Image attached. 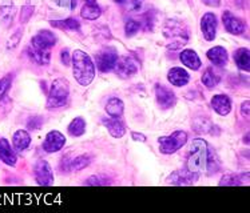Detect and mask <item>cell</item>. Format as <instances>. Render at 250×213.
<instances>
[{"instance_id":"484cf974","label":"cell","mask_w":250,"mask_h":213,"mask_svg":"<svg viewBox=\"0 0 250 213\" xmlns=\"http://www.w3.org/2000/svg\"><path fill=\"white\" fill-rule=\"evenodd\" d=\"M221 161L218 155L213 148L208 147V159H206V171L209 176H213L217 172H220Z\"/></svg>"},{"instance_id":"7dc6e473","label":"cell","mask_w":250,"mask_h":213,"mask_svg":"<svg viewBox=\"0 0 250 213\" xmlns=\"http://www.w3.org/2000/svg\"><path fill=\"white\" fill-rule=\"evenodd\" d=\"M248 139H249V135H246V136H245V140H244V142H246V144L249 142V140H248Z\"/></svg>"},{"instance_id":"3957f363","label":"cell","mask_w":250,"mask_h":213,"mask_svg":"<svg viewBox=\"0 0 250 213\" xmlns=\"http://www.w3.org/2000/svg\"><path fill=\"white\" fill-rule=\"evenodd\" d=\"M209 144L204 139H194L189 147L186 168L190 172L201 175L206 171V159H208Z\"/></svg>"},{"instance_id":"d6986e66","label":"cell","mask_w":250,"mask_h":213,"mask_svg":"<svg viewBox=\"0 0 250 213\" xmlns=\"http://www.w3.org/2000/svg\"><path fill=\"white\" fill-rule=\"evenodd\" d=\"M27 53L39 66H47L51 60V50H44V48H39V47H34L30 44L27 48Z\"/></svg>"},{"instance_id":"ab89813d","label":"cell","mask_w":250,"mask_h":213,"mask_svg":"<svg viewBox=\"0 0 250 213\" xmlns=\"http://www.w3.org/2000/svg\"><path fill=\"white\" fill-rule=\"evenodd\" d=\"M131 139H133L134 142H146V140H147L143 133H139V132H131Z\"/></svg>"},{"instance_id":"6da1fadb","label":"cell","mask_w":250,"mask_h":213,"mask_svg":"<svg viewBox=\"0 0 250 213\" xmlns=\"http://www.w3.org/2000/svg\"><path fill=\"white\" fill-rule=\"evenodd\" d=\"M71 63L75 80L83 87L90 86L95 77V64L90 55L82 50H75L71 56Z\"/></svg>"},{"instance_id":"30bf717a","label":"cell","mask_w":250,"mask_h":213,"mask_svg":"<svg viewBox=\"0 0 250 213\" xmlns=\"http://www.w3.org/2000/svg\"><path fill=\"white\" fill-rule=\"evenodd\" d=\"M199 175L197 173L190 172L189 169H181V171H175L173 172L166 181L170 185H177V187H186V185H193L198 181Z\"/></svg>"},{"instance_id":"8fae6325","label":"cell","mask_w":250,"mask_h":213,"mask_svg":"<svg viewBox=\"0 0 250 213\" xmlns=\"http://www.w3.org/2000/svg\"><path fill=\"white\" fill-rule=\"evenodd\" d=\"M66 145V136L59 131H50L44 137L43 149L47 153L59 152Z\"/></svg>"},{"instance_id":"4fadbf2b","label":"cell","mask_w":250,"mask_h":213,"mask_svg":"<svg viewBox=\"0 0 250 213\" xmlns=\"http://www.w3.org/2000/svg\"><path fill=\"white\" fill-rule=\"evenodd\" d=\"M56 40L58 39L54 32L48 30H42L31 39L30 44L34 47H39V48H44V50H51L52 47H55Z\"/></svg>"},{"instance_id":"7402d4cb","label":"cell","mask_w":250,"mask_h":213,"mask_svg":"<svg viewBox=\"0 0 250 213\" xmlns=\"http://www.w3.org/2000/svg\"><path fill=\"white\" fill-rule=\"evenodd\" d=\"M102 123L104 124V127L107 128L108 133L115 139H121L126 135V127L119 119H114V117H107L103 119Z\"/></svg>"},{"instance_id":"9a60e30c","label":"cell","mask_w":250,"mask_h":213,"mask_svg":"<svg viewBox=\"0 0 250 213\" xmlns=\"http://www.w3.org/2000/svg\"><path fill=\"white\" fill-rule=\"evenodd\" d=\"M167 80L174 87H185L189 84L190 75L189 72L181 67H173L167 72Z\"/></svg>"},{"instance_id":"8d00e7d4","label":"cell","mask_w":250,"mask_h":213,"mask_svg":"<svg viewBox=\"0 0 250 213\" xmlns=\"http://www.w3.org/2000/svg\"><path fill=\"white\" fill-rule=\"evenodd\" d=\"M43 125V119L41 116H31L27 122V128L31 131H39Z\"/></svg>"},{"instance_id":"277c9868","label":"cell","mask_w":250,"mask_h":213,"mask_svg":"<svg viewBox=\"0 0 250 213\" xmlns=\"http://www.w3.org/2000/svg\"><path fill=\"white\" fill-rule=\"evenodd\" d=\"M70 99V83L64 77H59L52 81L47 96V108L56 109L64 106Z\"/></svg>"},{"instance_id":"9c48e42d","label":"cell","mask_w":250,"mask_h":213,"mask_svg":"<svg viewBox=\"0 0 250 213\" xmlns=\"http://www.w3.org/2000/svg\"><path fill=\"white\" fill-rule=\"evenodd\" d=\"M155 99L161 109H171L177 104V96L171 91V88L164 86V84H157L155 86Z\"/></svg>"},{"instance_id":"52a82bcc","label":"cell","mask_w":250,"mask_h":213,"mask_svg":"<svg viewBox=\"0 0 250 213\" xmlns=\"http://www.w3.org/2000/svg\"><path fill=\"white\" fill-rule=\"evenodd\" d=\"M34 178L38 185L50 187L54 184V173L51 165L46 160H38L34 165Z\"/></svg>"},{"instance_id":"f35d334b","label":"cell","mask_w":250,"mask_h":213,"mask_svg":"<svg viewBox=\"0 0 250 213\" xmlns=\"http://www.w3.org/2000/svg\"><path fill=\"white\" fill-rule=\"evenodd\" d=\"M61 60L62 63L64 64L66 67H68L71 64V55H70V51L64 48V50H62L61 52Z\"/></svg>"},{"instance_id":"d590c367","label":"cell","mask_w":250,"mask_h":213,"mask_svg":"<svg viewBox=\"0 0 250 213\" xmlns=\"http://www.w3.org/2000/svg\"><path fill=\"white\" fill-rule=\"evenodd\" d=\"M34 11L35 8L32 5H23L21 11V24H26L27 21L30 20L32 15H34Z\"/></svg>"},{"instance_id":"4316f807","label":"cell","mask_w":250,"mask_h":213,"mask_svg":"<svg viewBox=\"0 0 250 213\" xmlns=\"http://www.w3.org/2000/svg\"><path fill=\"white\" fill-rule=\"evenodd\" d=\"M234 61L241 71L249 72L250 70V52L249 48H238L234 52Z\"/></svg>"},{"instance_id":"836d02e7","label":"cell","mask_w":250,"mask_h":213,"mask_svg":"<svg viewBox=\"0 0 250 213\" xmlns=\"http://www.w3.org/2000/svg\"><path fill=\"white\" fill-rule=\"evenodd\" d=\"M142 27H141V23L137 20H128L126 23V26H125V32H126V36L127 37H131L134 36L139 30H141Z\"/></svg>"},{"instance_id":"bcb514c9","label":"cell","mask_w":250,"mask_h":213,"mask_svg":"<svg viewBox=\"0 0 250 213\" xmlns=\"http://www.w3.org/2000/svg\"><path fill=\"white\" fill-rule=\"evenodd\" d=\"M115 3H118V4H123V3H126V0H114Z\"/></svg>"},{"instance_id":"d4e9b609","label":"cell","mask_w":250,"mask_h":213,"mask_svg":"<svg viewBox=\"0 0 250 213\" xmlns=\"http://www.w3.org/2000/svg\"><path fill=\"white\" fill-rule=\"evenodd\" d=\"M16 14V8L14 3L11 1H5L0 5V19L4 27H10L14 21V16Z\"/></svg>"},{"instance_id":"f6af8a7d","label":"cell","mask_w":250,"mask_h":213,"mask_svg":"<svg viewBox=\"0 0 250 213\" xmlns=\"http://www.w3.org/2000/svg\"><path fill=\"white\" fill-rule=\"evenodd\" d=\"M86 4H97V0H86Z\"/></svg>"},{"instance_id":"d6a6232c","label":"cell","mask_w":250,"mask_h":213,"mask_svg":"<svg viewBox=\"0 0 250 213\" xmlns=\"http://www.w3.org/2000/svg\"><path fill=\"white\" fill-rule=\"evenodd\" d=\"M111 181L108 180L106 176H102V175H94L91 178H88L83 183V185H87V187H104V185H110Z\"/></svg>"},{"instance_id":"74e56055","label":"cell","mask_w":250,"mask_h":213,"mask_svg":"<svg viewBox=\"0 0 250 213\" xmlns=\"http://www.w3.org/2000/svg\"><path fill=\"white\" fill-rule=\"evenodd\" d=\"M54 3L59 7H63V8L75 10L78 5V0H54Z\"/></svg>"},{"instance_id":"ac0fdd59","label":"cell","mask_w":250,"mask_h":213,"mask_svg":"<svg viewBox=\"0 0 250 213\" xmlns=\"http://www.w3.org/2000/svg\"><path fill=\"white\" fill-rule=\"evenodd\" d=\"M211 106L220 116H228L231 112V99L226 95H214L211 99Z\"/></svg>"},{"instance_id":"2e32d148","label":"cell","mask_w":250,"mask_h":213,"mask_svg":"<svg viewBox=\"0 0 250 213\" xmlns=\"http://www.w3.org/2000/svg\"><path fill=\"white\" fill-rule=\"evenodd\" d=\"M0 160L4 162L5 165H10V167H15L18 162L15 149L11 147L8 140L4 137L0 139Z\"/></svg>"},{"instance_id":"7a4b0ae2","label":"cell","mask_w":250,"mask_h":213,"mask_svg":"<svg viewBox=\"0 0 250 213\" xmlns=\"http://www.w3.org/2000/svg\"><path fill=\"white\" fill-rule=\"evenodd\" d=\"M164 36L167 41L168 50H179L189 43V30L184 21L175 20V19H167L162 27Z\"/></svg>"},{"instance_id":"7bdbcfd3","label":"cell","mask_w":250,"mask_h":213,"mask_svg":"<svg viewBox=\"0 0 250 213\" xmlns=\"http://www.w3.org/2000/svg\"><path fill=\"white\" fill-rule=\"evenodd\" d=\"M131 3H133V10L134 11H138L141 8V3H139L138 0H131Z\"/></svg>"},{"instance_id":"4dcf8cb0","label":"cell","mask_w":250,"mask_h":213,"mask_svg":"<svg viewBox=\"0 0 250 213\" xmlns=\"http://www.w3.org/2000/svg\"><path fill=\"white\" fill-rule=\"evenodd\" d=\"M101 15H102V10L97 4H84L81 11V16L86 20H97L101 18Z\"/></svg>"},{"instance_id":"e575fe53","label":"cell","mask_w":250,"mask_h":213,"mask_svg":"<svg viewBox=\"0 0 250 213\" xmlns=\"http://www.w3.org/2000/svg\"><path fill=\"white\" fill-rule=\"evenodd\" d=\"M21 36H23V32L21 30H18L15 34H12L10 39L7 40V50H15L21 43Z\"/></svg>"},{"instance_id":"ffe728a7","label":"cell","mask_w":250,"mask_h":213,"mask_svg":"<svg viewBox=\"0 0 250 213\" xmlns=\"http://www.w3.org/2000/svg\"><path fill=\"white\" fill-rule=\"evenodd\" d=\"M206 56H208V59L217 67L226 66V64H228V60H229V55H228L226 48H224V47L221 46L210 48L209 51L206 52Z\"/></svg>"},{"instance_id":"44dd1931","label":"cell","mask_w":250,"mask_h":213,"mask_svg":"<svg viewBox=\"0 0 250 213\" xmlns=\"http://www.w3.org/2000/svg\"><path fill=\"white\" fill-rule=\"evenodd\" d=\"M179 59L185 67H188L189 70H193V71H198L202 67V61L194 50H184L179 55Z\"/></svg>"},{"instance_id":"8992f818","label":"cell","mask_w":250,"mask_h":213,"mask_svg":"<svg viewBox=\"0 0 250 213\" xmlns=\"http://www.w3.org/2000/svg\"><path fill=\"white\" fill-rule=\"evenodd\" d=\"M118 59L119 57H118V52L115 48H112V47L103 48L102 51L97 53V56H95L98 70L103 72V73L112 71L115 64H117Z\"/></svg>"},{"instance_id":"83f0119b","label":"cell","mask_w":250,"mask_h":213,"mask_svg":"<svg viewBox=\"0 0 250 213\" xmlns=\"http://www.w3.org/2000/svg\"><path fill=\"white\" fill-rule=\"evenodd\" d=\"M67 131L72 137H81L86 132V120L83 117H75L71 123L68 124Z\"/></svg>"},{"instance_id":"ee69618b","label":"cell","mask_w":250,"mask_h":213,"mask_svg":"<svg viewBox=\"0 0 250 213\" xmlns=\"http://www.w3.org/2000/svg\"><path fill=\"white\" fill-rule=\"evenodd\" d=\"M234 1H235V4L238 5L240 8H244V5H245L246 0H234Z\"/></svg>"},{"instance_id":"7c38bea8","label":"cell","mask_w":250,"mask_h":213,"mask_svg":"<svg viewBox=\"0 0 250 213\" xmlns=\"http://www.w3.org/2000/svg\"><path fill=\"white\" fill-rule=\"evenodd\" d=\"M217 27H218V20L217 16L211 12H206L201 18V31L204 35L205 40L213 41L217 36Z\"/></svg>"},{"instance_id":"ba28073f","label":"cell","mask_w":250,"mask_h":213,"mask_svg":"<svg viewBox=\"0 0 250 213\" xmlns=\"http://www.w3.org/2000/svg\"><path fill=\"white\" fill-rule=\"evenodd\" d=\"M115 73L122 79H128L134 76L139 70L138 61L135 60L131 56H123L121 59H118L117 64L114 67Z\"/></svg>"},{"instance_id":"f546056e","label":"cell","mask_w":250,"mask_h":213,"mask_svg":"<svg viewBox=\"0 0 250 213\" xmlns=\"http://www.w3.org/2000/svg\"><path fill=\"white\" fill-rule=\"evenodd\" d=\"M201 80H202V83H204V86L206 87V88L211 89V88H215V87L220 84L221 77L217 72H214L213 68H208V70L204 72Z\"/></svg>"},{"instance_id":"cb8c5ba5","label":"cell","mask_w":250,"mask_h":213,"mask_svg":"<svg viewBox=\"0 0 250 213\" xmlns=\"http://www.w3.org/2000/svg\"><path fill=\"white\" fill-rule=\"evenodd\" d=\"M106 112L110 117L121 119L125 112V103L119 97H111V99H108L107 104H106Z\"/></svg>"},{"instance_id":"5bb4252c","label":"cell","mask_w":250,"mask_h":213,"mask_svg":"<svg viewBox=\"0 0 250 213\" xmlns=\"http://www.w3.org/2000/svg\"><path fill=\"white\" fill-rule=\"evenodd\" d=\"M222 21H224L225 30L231 35H241L245 31V23L240 18L233 15L230 11H225L222 14Z\"/></svg>"},{"instance_id":"e0dca14e","label":"cell","mask_w":250,"mask_h":213,"mask_svg":"<svg viewBox=\"0 0 250 213\" xmlns=\"http://www.w3.org/2000/svg\"><path fill=\"white\" fill-rule=\"evenodd\" d=\"M249 184V172L244 173H229L222 176L220 181L221 187H240Z\"/></svg>"},{"instance_id":"f1b7e54d","label":"cell","mask_w":250,"mask_h":213,"mask_svg":"<svg viewBox=\"0 0 250 213\" xmlns=\"http://www.w3.org/2000/svg\"><path fill=\"white\" fill-rule=\"evenodd\" d=\"M50 24L54 28H58V30H64V31H79L81 30V23L77 20V19H72V18H68V19H64V20H51Z\"/></svg>"},{"instance_id":"603a6c76","label":"cell","mask_w":250,"mask_h":213,"mask_svg":"<svg viewBox=\"0 0 250 213\" xmlns=\"http://www.w3.org/2000/svg\"><path fill=\"white\" fill-rule=\"evenodd\" d=\"M12 145L18 152H23L31 145V135L26 129H18L12 136Z\"/></svg>"},{"instance_id":"60d3db41","label":"cell","mask_w":250,"mask_h":213,"mask_svg":"<svg viewBox=\"0 0 250 213\" xmlns=\"http://www.w3.org/2000/svg\"><path fill=\"white\" fill-rule=\"evenodd\" d=\"M249 106H250V102L249 100H246L241 104V113H242V116L244 117H249Z\"/></svg>"},{"instance_id":"b9f144b4","label":"cell","mask_w":250,"mask_h":213,"mask_svg":"<svg viewBox=\"0 0 250 213\" xmlns=\"http://www.w3.org/2000/svg\"><path fill=\"white\" fill-rule=\"evenodd\" d=\"M204 4L209 5V7H213V8H218L221 5V0H201Z\"/></svg>"},{"instance_id":"1f68e13d","label":"cell","mask_w":250,"mask_h":213,"mask_svg":"<svg viewBox=\"0 0 250 213\" xmlns=\"http://www.w3.org/2000/svg\"><path fill=\"white\" fill-rule=\"evenodd\" d=\"M92 161V158L88 155V153H84V155H79L77 158L71 159V171H75V172H79L82 171L86 167H88Z\"/></svg>"},{"instance_id":"5b68a950","label":"cell","mask_w":250,"mask_h":213,"mask_svg":"<svg viewBox=\"0 0 250 213\" xmlns=\"http://www.w3.org/2000/svg\"><path fill=\"white\" fill-rule=\"evenodd\" d=\"M188 140H189V136H188V132H185V131H175L168 136L159 137V152L164 155H173V153L178 152L181 148H184Z\"/></svg>"}]
</instances>
